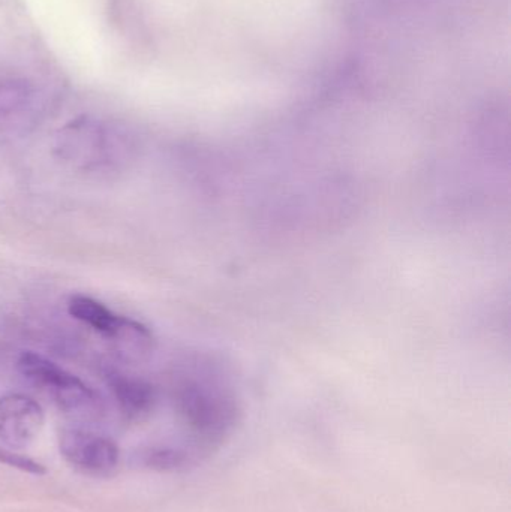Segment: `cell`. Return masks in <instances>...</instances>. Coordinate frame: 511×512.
Instances as JSON below:
<instances>
[{"label":"cell","mask_w":511,"mask_h":512,"mask_svg":"<svg viewBox=\"0 0 511 512\" xmlns=\"http://www.w3.org/2000/svg\"><path fill=\"white\" fill-rule=\"evenodd\" d=\"M32 101V89L23 81H0V126L21 119Z\"/></svg>","instance_id":"7"},{"label":"cell","mask_w":511,"mask_h":512,"mask_svg":"<svg viewBox=\"0 0 511 512\" xmlns=\"http://www.w3.org/2000/svg\"><path fill=\"white\" fill-rule=\"evenodd\" d=\"M44 426L41 405L26 394L0 397V442L17 450L32 444Z\"/></svg>","instance_id":"5"},{"label":"cell","mask_w":511,"mask_h":512,"mask_svg":"<svg viewBox=\"0 0 511 512\" xmlns=\"http://www.w3.org/2000/svg\"><path fill=\"white\" fill-rule=\"evenodd\" d=\"M68 312L81 324L107 337L120 352L129 357L146 354L152 345V334L147 327L134 319L117 315L95 298L72 295L68 301Z\"/></svg>","instance_id":"3"},{"label":"cell","mask_w":511,"mask_h":512,"mask_svg":"<svg viewBox=\"0 0 511 512\" xmlns=\"http://www.w3.org/2000/svg\"><path fill=\"white\" fill-rule=\"evenodd\" d=\"M17 369L30 384L50 396L66 414L90 417L98 411L95 391L47 357L36 352H23L18 358Z\"/></svg>","instance_id":"2"},{"label":"cell","mask_w":511,"mask_h":512,"mask_svg":"<svg viewBox=\"0 0 511 512\" xmlns=\"http://www.w3.org/2000/svg\"><path fill=\"white\" fill-rule=\"evenodd\" d=\"M123 135L92 119L75 120L60 129L54 144L57 158L83 173H108L125 164L129 147Z\"/></svg>","instance_id":"1"},{"label":"cell","mask_w":511,"mask_h":512,"mask_svg":"<svg viewBox=\"0 0 511 512\" xmlns=\"http://www.w3.org/2000/svg\"><path fill=\"white\" fill-rule=\"evenodd\" d=\"M107 384L119 405L120 411L129 420L149 417L158 403V391L146 379L123 372H111Z\"/></svg>","instance_id":"6"},{"label":"cell","mask_w":511,"mask_h":512,"mask_svg":"<svg viewBox=\"0 0 511 512\" xmlns=\"http://www.w3.org/2000/svg\"><path fill=\"white\" fill-rule=\"evenodd\" d=\"M0 465L9 466V468L18 469L26 474L42 477L47 474V469L41 463L35 462L30 457L15 453L11 448L0 447Z\"/></svg>","instance_id":"8"},{"label":"cell","mask_w":511,"mask_h":512,"mask_svg":"<svg viewBox=\"0 0 511 512\" xmlns=\"http://www.w3.org/2000/svg\"><path fill=\"white\" fill-rule=\"evenodd\" d=\"M59 444L66 462L87 474H108L119 462L117 445L111 439L87 430H65Z\"/></svg>","instance_id":"4"}]
</instances>
